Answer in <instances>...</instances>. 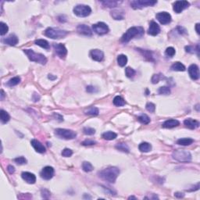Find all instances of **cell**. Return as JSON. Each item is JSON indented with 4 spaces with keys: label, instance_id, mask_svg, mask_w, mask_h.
I'll return each instance as SVG.
<instances>
[{
    "label": "cell",
    "instance_id": "34",
    "mask_svg": "<svg viewBox=\"0 0 200 200\" xmlns=\"http://www.w3.org/2000/svg\"><path fill=\"white\" fill-rule=\"evenodd\" d=\"M138 120L141 124H148L150 123V118L146 114H141L138 117Z\"/></svg>",
    "mask_w": 200,
    "mask_h": 200
},
{
    "label": "cell",
    "instance_id": "8",
    "mask_svg": "<svg viewBox=\"0 0 200 200\" xmlns=\"http://www.w3.org/2000/svg\"><path fill=\"white\" fill-rule=\"evenodd\" d=\"M157 3L156 0H135L131 3V6L133 9H141L143 7L153 6Z\"/></svg>",
    "mask_w": 200,
    "mask_h": 200
},
{
    "label": "cell",
    "instance_id": "18",
    "mask_svg": "<svg viewBox=\"0 0 200 200\" xmlns=\"http://www.w3.org/2000/svg\"><path fill=\"white\" fill-rule=\"evenodd\" d=\"M22 178L28 184H35L36 182V177L32 173L30 172H23L21 174Z\"/></svg>",
    "mask_w": 200,
    "mask_h": 200
},
{
    "label": "cell",
    "instance_id": "19",
    "mask_svg": "<svg viewBox=\"0 0 200 200\" xmlns=\"http://www.w3.org/2000/svg\"><path fill=\"white\" fill-rule=\"evenodd\" d=\"M31 144L33 146V148L35 149L36 152L39 153H44L45 152V148L44 145L37 139H32L31 141Z\"/></svg>",
    "mask_w": 200,
    "mask_h": 200
},
{
    "label": "cell",
    "instance_id": "42",
    "mask_svg": "<svg viewBox=\"0 0 200 200\" xmlns=\"http://www.w3.org/2000/svg\"><path fill=\"white\" fill-rule=\"evenodd\" d=\"M175 53H176V51L173 47H168L165 51L166 56H169V57H173L175 55Z\"/></svg>",
    "mask_w": 200,
    "mask_h": 200
},
{
    "label": "cell",
    "instance_id": "45",
    "mask_svg": "<svg viewBox=\"0 0 200 200\" xmlns=\"http://www.w3.org/2000/svg\"><path fill=\"white\" fill-rule=\"evenodd\" d=\"M14 162L19 165L26 164L27 159L24 158V156H19V157H17V158H15Z\"/></svg>",
    "mask_w": 200,
    "mask_h": 200
},
{
    "label": "cell",
    "instance_id": "47",
    "mask_svg": "<svg viewBox=\"0 0 200 200\" xmlns=\"http://www.w3.org/2000/svg\"><path fill=\"white\" fill-rule=\"evenodd\" d=\"M72 154H73V152H72V150L70 149H64L62 152V156H64V157H69V156H71Z\"/></svg>",
    "mask_w": 200,
    "mask_h": 200
},
{
    "label": "cell",
    "instance_id": "54",
    "mask_svg": "<svg viewBox=\"0 0 200 200\" xmlns=\"http://www.w3.org/2000/svg\"><path fill=\"white\" fill-rule=\"evenodd\" d=\"M34 96H35V98L33 97V99H34V101H35V102H37V101H38V100H39V99H40V96H39V95H38L37 93H35V94H34Z\"/></svg>",
    "mask_w": 200,
    "mask_h": 200
},
{
    "label": "cell",
    "instance_id": "29",
    "mask_svg": "<svg viewBox=\"0 0 200 200\" xmlns=\"http://www.w3.org/2000/svg\"><path fill=\"white\" fill-rule=\"evenodd\" d=\"M102 136L106 140H113L117 137V135L115 132H113V131H106V132L103 133Z\"/></svg>",
    "mask_w": 200,
    "mask_h": 200
},
{
    "label": "cell",
    "instance_id": "37",
    "mask_svg": "<svg viewBox=\"0 0 200 200\" xmlns=\"http://www.w3.org/2000/svg\"><path fill=\"white\" fill-rule=\"evenodd\" d=\"M101 3L104 6H107V7L111 8V7H115V6H117L119 2H117V1H103V2H101Z\"/></svg>",
    "mask_w": 200,
    "mask_h": 200
},
{
    "label": "cell",
    "instance_id": "32",
    "mask_svg": "<svg viewBox=\"0 0 200 200\" xmlns=\"http://www.w3.org/2000/svg\"><path fill=\"white\" fill-rule=\"evenodd\" d=\"M117 63L120 67H124L127 63V57L125 55H119L117 56Z\"/></svg>",
    "mask_w": 200,
    "mask_h": 200
},
{
    "label": "cell",
    "instance_id": "1",
    "mask_svg": "<svg viewBox=\"0 0 200 200\" xmlns=\"http://www.w3.org/2000/svg\"><path fill=\"white\" fill-rule=\"evenodd\" d=\"M98 174L104 181L109 183H114L120 174V170L115 167H109L100 171Z\"/></svg>",
    "mask_w": 200,
    "mask_h": 200
},
{
    "label": "cell",
    "instance_id": "13",
    "mask_svg": "<svg viewBox=\"0 0 200 200\" xmlns=\"http://www.w3.org/2000/svg\"><path fill=\"white\" fill-rule=\"evenodd\" d=\"M54 173H55L54 169L52 167L47 166L42 169V171L40 173V175H41V178H43V179L50 180L54 175Z\"/></svg>",
    "mask_w": 200,
    "mask_h": 200
},
{
    "label": "cell",
    "instance_id": "28",
    "mask_svg": "<svg viewBox=\"0 0 200 200\" xmlns=\"http://www.w3.org/2000/svg\"><path fill=\"white\" fill-rule=\"evenodd\" d=\"M0 117H1V121H2L3 124L7 123L10 119L9 113L6 112L5 110H3V109H1V111H0Z\"/></svg>",
    "mask_w": 200,
    "mask_h": 200
},
{
    "label": "cell",
    "instance_id": "31",
    "mask_svg": "<svg viewBox=\"0 0 200 200\" xmlns=\"http://www.w3.org/2000/svg\"><path fill=\"white\" fill-rule=\"evenodd\" d=\"M113 104L117 106H123L126 104V102L121 96L117 95L113 99Z\"/></svg>",
    "mask_w": 200,
    "mask_h": 200
},
{
    "label": "cell",
    "instance_id": "39",
    "mask_svg": "<svg viewBox=\"0 0 200 200\" xmlns=\"http://www.w3.org/2000/svg\"><path fill=\"white\" fill-rule=\"evenodd\" d=\"M82 168L84 171H85V172H90V171H91L94 169L93 166L91 165V163L86 162V161L82 163Z\"/></svg>",
    "mask_w": 200,
    "mask_h": 200
},
{
    "label": "cell",
    "instance_id": "6",
    "mask_svg": "<svg viewBox=\"0 0 200 200\" xmlns=\"http://www.w3.org/2000/svg\"><path fill=\"white\" fill-rule=\"evenodd\" d=\"M55 135L56 137L62 139L71 140L77 137V133L72 130L63 129V128H57L55 130Z\"/></svg>",
    "mask_w": 200,
    "mask_h": 200
},
{
    "label": "cell",
    "instance_id": "15",
    "mask_svg": "<svg viewBox=\"0 0 200 200\" xmlns=\"http://www.w3.org/2000/svg\"><path fill=\"white\" fill-rule=\"evenodd\" d=\"M90 56L91 59H94L95 61L101 62L104 58V53L103 51L99 49H92L90 52Z\"/></svg>",
    "mask_w": 200,
    "mask_h": 200
},
{
    "label": "cell",
    "instance_id": "10",
    "mask_svg": "<svg viewBox=\"0 0 200 200\" xmlns=\"http://www.w3.org/2000/svg\"><path fill=\"white\" fill-rule=\"evenodd\" d=\"M156 17L161 24H169V23H171V20H172L171 14L167 12L158 13L156 15Z\"/></svg>",
    "mask_w": 200,
    "mask_h": 200
},
{
    "label": "cell",
    "instance_id": "7",
    "mask_svg": "<svg viewBox=\"0 0 200 200\" xmlns=\"http://www.w3.org/2000/svg\"><path fill=\"white\" fill-rule=\"evenodd\" d=\"M74 14L80 17H86L91 14V9L87 5H77L74 8Z\"/></svg>",
    "mask_w": 200,
    "mask_h": 200
},
{
    "label": "cell",
    "instance_id": "16",
    "mask_svg": "<svg viewBox=\"0 0 200 200\" xmlns=\"http://www.w3.org/2000/svg\"><path fill=\"white\" fill-rule=\"evenodd\" d=\"M160 32V27L155 21H151L149 24V28L148 30V34L150 35L156 36Z\"/></svg>",
    "mask_w": 200,
    "mask_h": 200
},
{
    "label": "cell",
    "instance_id": "35",
    "mask_svg": "<svg viewBox=\"0 0 200 200\" xmlns=\"http://www.w3.org/2000/svg\"><path fill=\"white\" fill-rule=\"evenodd\" d=\"M138 50L141 53V54H142V55H143V56H145V58H148L149 60H150V61H154V59H153V56H152V53H151V52L148 51V50L140 49H138Z\"/></svg>",
    "mask_w": 200,
    "mask_h": 200
},
{
    "label": "cell",
    "instance_id": "33",
    "mask_svg": "<svg viewBox=\"0 0 200 200\" xmlns=\"http://www.w3.org/2000/svg\"><path fill=\"white\" fill-rule=\"evenodd\" d=\"M99 109L97 107H95V106H91V107H89L87 110H85V113L88 115H92V116H96V115L99 114Z\"/></svg>",
    "mask_w": 200,
    "mask_h": 200
},
{
    "label": "cell",
    "instance_id": "55",
    "mask_svg": "<svg viewBox=\"0 0 200 200\" xmlns=\"http://www.w3.org/2000/svg\"><path fill=\"white\" fill-rule=\"evenodd\" d=\"M48 78L50 80H52V81H53V80L56 79V76H53L52 74H49V76H48Z\"/></svg>",
    "mask_w": 200,
    "mask_h": 200
},
{
    "label": "cell",
    "instance_id": "22",
    "mask_svg": "<svg viewBox=\"0 0 200 200\" xmlns=\"http://www.w3.org/2000/svg\"><path fill=\"white\" fill-rule=\"evenodd\" d=\"M180 122L178 121L174 120V119H170L165 121L164 123H163L162 127L164 128H173V127L178 126Z\"/></svg>",
    "mask_w": 200,
    "mask_h": 200
},
{
    "label": "cell",
    "instance_id": "9",
    "mask_svg": "<svg viewBox=\"0 0 200 200\" xmlns=\"http://www.w3.org/2000/svg\"><path fill=\"white\" fill-rule=\"evenodd\" d=\"M92 29L98 35H105L106 33L109 32V27L107 24L103 23V22H99L97 24L92 25Z\"/></svg>",
    "mask_w": 200,
    "mask_h": 200
},
{
    "label": "cell",
    "instance_id": "14",
    "mask_svg": "<svg viewBox=\"0 0 200 200\" xmlns=\"http://www.w3.org/2000/svg\"><path fill=\"white\" fill-rule=\"evenodd\" d=\"M188 74L192 80H198L199 78V69L197 65L191 64L188 67Z\"/></svg>",
    "mask_w": 200,
    "mask_h": 200
},
{
    "label": "cell",
    "instance_id": "11",
    "mask_svg": "<svg viewBox=\"0 0 200 200\" xmlns=\"http://www.w3.org/2000/svg\"><path fill=\"white\" fill-rule=\"evenodd\" d=\"M53 48L56 52V55L60 57V58H64L67 54V49H66L64 45L60 44V43H54L53 44Z\"/></svg>",
    "mask_w": 200,
    "mask_h": 200
},
{
    "label": "cell",
    "instance_id": "17",
    "mask_svg": "<svg viewBox=\"0 0 200 200\" xmlns=\"http://www.w3.org/2000/svg\"><path fill=\"white\" fill-rule=\"evenodd\" d=\"M77 31H78V33L84 35L86 36H91L92 35V31H91V28L88 27L85 24H80L77 27Z\"/></svg>",
    "mask_w": 200,
    "mask_h": 200
},
{
    "label": "cell",
    "instance_id": "43",
    "mask_svg": "<svg viewBox=\"0 0 200 200\" xmlns=\"http://www.w3.org/2000/svg\"><path fill=\"white\" fill-rule=\"evenodd\" d=\"M83 131H84V133H85V135H94L95 133V130L94 128H92V127H84Z\"/></svg>",
    "mask_w": 200,
    "mask_h": 200
},
{
    "label": "cell",
    "instance_id": "58",
    "mask_svg": "<svg viewBox=\"0 0 200 200\" xmlns=\"http://www.w3.org/2000/svg\"><path fill=\"white\" fill-rule=\"evenodd\" d=\"M128 199H136V198L134 197V196H131V197H129Z\"/></svg>",
    "mask_w": 200,
    "mask_h": 200
},
{
    "label": "cell",
    "instance_id": "4",
    "mask_svg": "<svg viewBox=\"0 0 200 200\" xmlns=\"http://www.w3.org/2000/svg\"><path fill=\"white\" fill-rule=\"evenodd\" d=\"M24 52L29 58L30 60H31L33 62L38 63L42 65H45L47 63V59L43 54L35 53L32 49H24Z\"/></svg>",
    "mask_w": 200,
    "mask_h": 200
},
{
    "label": "cell",
    "instance_id": "50",
    "mask_svg": "<svg viewBox=\"0 0 200 200\" xmlns=\"http://www.w3.org/2000/svg\"><path fill=\"white\" fill-rule=\"evenodd\" d=\"M160 74H154L152 77V82L153 84H157L160 80Z\"/></svg>",
    "mask_w": 200,
    "mask_h": 200
},
{
    "label": "cell",
    "instance_id": "26",
    "mask_svg": "<svg viewBox=\"0 0 200 200\" xmlns=\"http://www.w3.org/2000/svg\"><path fill=\"white\" fill-rule=\"evenodd\" d=\"M138 149L142 153H148L152 149V145L148 142H141V144L139 145Z\"/></svg>",
    "mask_w": 200,
    "mask_h": 200
},
{
    "label": "cell",
    "instance_id": "56",
    "mask_svg": "<svg viewBox=\"0 0 200 200\" xmlns=\"http://www.w3.org/2000/svg\"><path fill=\"white\" fill-rule=\"evenodd\" d=\"M195 30H196V32H197L198 35H199V24H197L195 25Z\"/></svg>",
    "mask_w": 200,
    "mask_h": 200
},
{
    "label": "cell",
    "instance_id": "44",
    "mask_svg": "<svg viewBox=\"0 0 200 200\" xmlns=\"http://www.w3.org/2000/svg\"><path fill=\"white\" fill-rule=\"evenodd\" d=\"M185 50L187 53H195V50H196L198 53V55H199V45H197V46H196V49H195L193 46H191V45H188V46H185Z\"/></svg>",
    "mask_w": 200,
    "mask_h": 200
},
{
    "label": "cell",
    "instance_id": "23",
    "mask_svg": "<svg viewBox=\"0 0 200 200\" xmlns=\"http://www.w3.org/2000/svg\"><path fill=\"white\" fill-rule=\"evenodd\" d=\"M111 16L115 20L121 21L124 18V12L121 9H114L111 12Z\"/></svg>",
    "mask_w": 200,
    "mask_h": 200
},
{
    "label": "cell",
    "instance_id": "57",
    "mask_svg": "<svg viewBox=\"0 0 200 200\" xmlns=\"http://www.w3.org/2000/svg\"><path fill=\"white\" fill-rule=\"evenodd\" d=\"M4 97H5V92L3 90H1V100L4 99Z\"/></svg>",
    "mask_w": 200,
    "mask_h": 200
},
{
    "label": "cell",
    "instance_id": "30",
    "mask_svg": "<svg viewBox=\"0 0 200 200\" xmlns=\"http://www.w3.org/2000/svg\"><path fill=\"white\" fill-rule=\"evenodd\" d=\"M20 82H21V77H14L6 83V85L8 87H13L15 85H17Z\"/></svg>",
    "mask_w": 200,
    "mask_h": 200
},
{
    "label": "cell",
    "instance_id": "24",
    "mask_svg": "<svg viewBox=\"0 0 200 200\" xmlns=\"http://www.w3.org/2000/svg\"><path fill=\"white\" fill-rule=\"evenodd\" d=\"M194 142V140L192 138H180L177 141V144L180 145H184V146H186V145H189L192 144Z\"/></svg>",
    "mask_w": 200,
    "mask_h": 200
},
{
    "label": "cell",
    "instance_id": "41",
    "mask_svg": "<svg viewBox=\"0 0 200 200\" xmlns=\"http://www.w3.org/2000/svg\"><path fill=\"white\" fill-rule=\"evenodd\" d=\"M125 74H126V76L127 77H133L135 76L136 74V71L134 70V69H132V68L131 67H127L126 69H125Z\"/></svg>",
    "mask_w": 200,
    "mask_h": 200
},
{
    "label": "cell",
    "instance_id": "12",
    "mask_svg": "<svg viewBox=\"0 0 200 200\" xmlns=\"http://www.w3.org/2000/svg\"><path fill=\"white\" fill-rule=\"evenodd\" d=\"M190 6V3L188 1H177L174 4V11L177 13H180L184 10L188 8Z\"/></svg>",
    "mask_w": 200,
    "mask_h": 200
},
{
    "label": "cell",
    "instance_id": "5",
    "mask_svg": "<svg viewBox=\"0 0 200 200\" xmlns=\"http://www.w3.org/2000/svg\"><path fill=\"white\" fill-rule=\"evenodd\" d=\"M68 32L64 30H61L59 28H54V27H49L45 31V35L53 39H59L64 38L67 35Z\"/></svg>",
    "mask_w": 200,
    "mask_h": 200
},
{
    "label": "cell",
    "instance_id": "38",
    "mask_svg": "<svg viewBox=\"0 0 200 200\" xmlns=\"http://www.w3.org/2000/svg\"><path fill=\"white\" fill-rule=\"evenodd\" d=\"M8 30H9V27L6 25V24L3 22L0 23V35H1L3 36L4 35H6V33L8 32Z\"/></svg>",
    "mask_w": 200,
    "mask_h": 200
},
{
    "label": "cell",
    "instance_id": "27",
    "mask_svg": "<svg viewBox=\"0 0 200 200\" xmlns=\"http://www.w3.org/2000/svg\"><path fill=\"white\" fill-rule=\"evenodd\" d=\"M37 45H39L40 47L43 48V49H49V44L46 40H44V39H38V40H35V41Z\"/></svg>",
    "mask_w": 200,
    "mask_h": 200
},
{
    "label": "cell",
    "instance_id": "2",
    "mask_svg": "<svg viewBox=\"0 0 200 200\" xmlns=\"http://www.w3.org/2000/svg\"><path fill=\"white\" fill-rule=\"evenodd\" d=\"M144 35V29L142 27H132L124 33L122 38V42H128L134 38H140Z\"/></svg>",
    "mask_w": 200,
    "mask_h": 200
},
{
    "label": "cell",
    "instance_id": "52",
    "mask_svg": "<svg viewBox=\"0 0 200 200\" xmlns=\"http://www.w3.org/2000/svg\"><path fill=\"white\" fill-rule=\"evenodd\" d=\"M7 171H8L9 174H12L15 172V168L13 166H11V165H9V166H8V167H7Z\"/></svg>",
    "mask_w": 200,
    "mask_h": 200
},
{
    "label": "cell",
    "instance_id": "48",
    "mask_svg": "<svg viewBox=\"0 0 200 200\" xmlns=\"http://www.w3.org/2000/svg\"><path fill=\"white\" fill-rule=\"evenodd\" d=\"M96 144V141H94V140H90V139H86L84 141L81 142V145H93Z\"/></svg>",
    "mask_w": 200,
    "mask_h": 200
},
{
    "label": "cell",
    "instance_id": "25",
    "mask_svg": "<svg viewBox=\"0 0 200 200\" xmlns=\"http://www.w3.org/2000/svg\"><path fill=\"white\" fill-rule=\"evenodd\" d=\"M171 69L174 71H185L186 68L185 67V65L182 64L181 63L175 62L171 65Z\"/></svg>",
    "mask_w": 200,
    "mask_h": 200
},
{
    "label": "cell",
    "instance_id": "3",
    "mask_svg": "<svg viewBox=\"0 0 200 200\" xmlns=\"http://www.w3.org/2000/svg\"><path fill=\"white\" fill-rule=\"evenodd\" d=\"M173 159L180 163H188L191 160V153L185 149L175 150L173 154Z\"/></svg>",
    "mask_w": 200,
    "mask_h": 200
},
{
    "label": "cell",
    "instance_id": "49",
    "mask_svg": "<svg viewBox=\"0 0 200 200\" xmlns=\"http://www.w3.org/2000/svg\"><path fill=\"white\" fill-rule=\"evenodd\" d=\"M41 195H42V198H44V199H49L50 196V191L47 189H42L41 190Z\"/></svg>",
    "mask_w": 200,
    "mask_h": 200
},
{
    "label": "cell",
    "instance_id": "21",
    "mask_svg": "<svg viewBox=\"0 0 200 200\" xmlns=\"http://www.w3.org/2000/svg\"><path fill=\"white\" fill-rule=\"evenodd\" d=\"M18 41H19V39H18L17 36H16L15 35H13V34L3 40V42L5 44L9 45H11V46L16 45L18 43Z\"/></svg>",
    "mask_w": 200,
    "mask_h": 200
},
{
    "label": "cell",
    "instance_id": "51",
    "mask_svg": "<svg viewBox=\"0 0 200 200\" xmlns=\"http://www.w3.org/2000/svg\"><path fill=\"white\" fill-rule=\"evenodd\" d=\"M86 91L89 92V93H94V92H97L98 89L95 87H94V86L89 85L86 88Z\"/></svg>",
    "mask_w": 200,
    "mask_h": 200
},
{
    "label": "cell",
    "instance_id": "20",
    "mask_svg": "<svg viewBox=\"0 0 200 200\" xmlns=\"http://www.w3.org/2000/svg\"><path fill=\"white\" fill-rule=\"evenodd\" d=\"M184 124H185L186 127H188V128L191 130L195 129V128H197V127H199V122L196 121V120H193L191 118H188V119L185 120Z\"/></svg>",
    "mask_w": 200,
    "mask_h": 200
},
{
    "label": "cell",
    "instance_id": "36",
    "mask_svg": "<svg viewBox=\"0 0 200 200\" xmlns=\"http://www.w3.org/2000/svg\"><path fill=\"white\" fill-rule=\"evenodd\" d=\"M116 149L124 153H129V148L125 143H120L116 145Z\"/></svg>",
    "mask_w": 200,
    "mask_h": 200
},
{
    "label": "cell",
    "instance_id": "46",
    "mask_svg": "<svg viewBox=\"0 0 200 200\" xmlns=\"http://www.w3.org/2000/svg\"><path fill=\"white\" fill-rule=\"evenodd\" d=\"M145 108L147 109L148 111L150 113L155 112V109H156V105L153 103H148L145 106Z\"/></svg>",
    "mask_w": 200,
    "mask_h": 200
},
{
    "label": "cell",
    "instance_id": "53",
    "mask_svg": "<svg viewBox=\"0 0 200 200\" xmlns=\"http://www.w3.org/2000/svg\"><path fill=\"white\" fill-rule=\"evenodd\" d=\"M174 195H175L177 198H183L185 196V195L183 194V193H181V192H176V193H174Z\"/></svg>",
    "mask_w": 200,
    "mask_h": 200
},
{
    "label": "cell",
    "instance_id": "40",
    "mask_svg": "<svg viewBox=\"0 0 200 200\" xmlns=\"http://www.w3.org/2000/svg\"><path fill=\"white\" fill-rule=\"evenodd\" d=\"M159 94L160 95H169L171 93V89L167 86H163L159 88Z\"/></svg>",
    "mask_w": 200,
    "mask_h": 200
}]
</instances>
